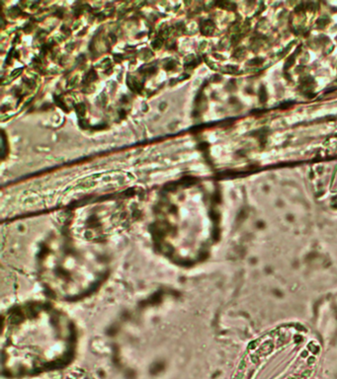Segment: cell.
Wrapping results in <instances>:
<instances>
[{"instance_id":"obj_2","label":"cell","mask_w":337,"mask_h":379,"mask_svg":"<svg viewBox=\"0 0 337 379\" xmlns=\"http://www.w3.org/2000/svg\"><path fill=\"white\" fill-rule=\"evenodd\" d=\"M42 270L51 289L63 296H74L96 282L103 272V263L86 249L63 242L48 247Z\"/></svg>"},{"instance_id":"obj_6","label":"cell","mask_w":337,"mask_h":379,"mask_svg":"<svg viewBox=\"0 0 337 379\" xmlns=\"http://www.w3.org/2000/svg\"><path fill=\"white\" fill-rule=\"evenodd\" d=\"M162 44H163V42H162V39H156L155 40H154V42L152 43V46L154 47V49H160L161 47V45H162Z\"/></svg>"},{"instance_id":"obj_4","label":"cell","mask_w":337,"mask_h":379,"mask_svg":"<svg viewBox=\"0 0 337 379\" xmlns=\"http://www.w3.org/2000/svg\"><path fill=\"white\" fill-rule=\"evenodd\" d=\"M97 78V75H96V72L95 71H93V70H91V71H89L88 72V74H87L86 75V77H85V82H87V83H90V82H92V81H94Z\"/></svg>"},{"instance_id":"obj_3","label":"cell","mask_w":337,"mask_h":379,"mask_svg":"<svg viewBox=\"0 0 337 379\" xmlns=\"http://www.w3.org/2000/svg\"><path fill=\"white\" fill-rule=\"evenodd\" d=\"M214 30H215V25L212 21H210V20L204 22V24H202V26H201V31L204 35H211V34L214 32Z\"/></svg>"},{"instance_id":"obj_7","label":"cell","mask_w":337,"mask_h":379,"mask_svg":"<svg viewBox=\"0 0 337 379\" xmlns=\"http://www.w3.org/2000/svg\"><path fill=\"white\" fill-rule=\"evenodd\" d=\"M79 124H80V125H81V127H83V128H85L86 126H88V121L85 120H80Z\"/></svg>"},{"instance_id":"obj_1","label":"cell","mask_w":337,"mask_h":379,"mask_svg":"<svg viewBox=\"0 0 337 379\" xmlns=\"http://www.w3.org/2000/svg\"><path fill=\"white\" fill-rule=\"evenodd\" d=\"M70 326L46 307H28L9 316L3 332L4 356L16 371H31L59 360L69 350Z\"/></svg>"},{"instance_id":"obj_5","label":"cell","mask_w":337,"mask_h":379,"mask_svg":"<svg viewBox=\"0 0 337 379\" xmlns=\"http://www.w3.org/2000/svg\"><path fill=\"white\" fill-rule=\"evenodd\" d=\"M75 109H76V112L78 113L79 116H83V115L85 114V106H84L83 104L77 105V106L75 107Z\"/></svg>"},{"instance_id":"obj_8","label":"cell","mask_w":337,"mask_h":379,"mask_svg":"<svg viewBox=\"0 0 337 379\" xmlns=\"http://www.w3.org/2000/svg\"><path fill=\"white\" fill-rule=\"evenodd\" d=\"M174 66H175V62H174V61H171V62L167 63V64L165 65V69H172V68H174Z\"/></svg>"}]
</instances>
